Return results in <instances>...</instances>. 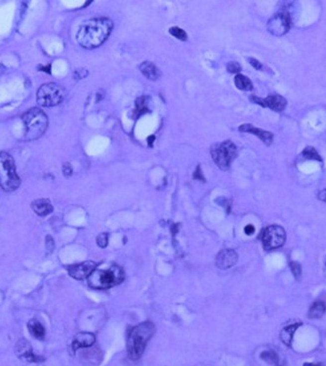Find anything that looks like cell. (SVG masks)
I'll return each instance as SVG.
<instances>
[{
    "instance_id": "obj_34",
    "label": "cell",
    "mask_w": 326,
    "mask_h": 366,
    "mask_svg": "<svg viewBox=\"0 0 326 366\" xmlns=\"http://www.w3.org/2000/svg\"><path fill=\"white\" fill-rule=\"evenodd\" d=\"M319 198H320L321 200H323V201L326 202V190H324V191H322V192L319 194Z\"/></svg>"
},
{
    "instance_id": "obj_29",
    "label": "cell",
    "mask_w": 326,
    "mask_h": 366,
    "mask_svg": "<svg viewBox=\"0 0 326 366\" xmlns=\"http://www.w3.org/2000/svg\"><path fill=\"white\" fill-rule=\"evenodd\" d=\"M63 173H64V175L67 178H69L70 176H72V174H73V167H72V165L70 163H68V162L64 163V165H63Z\"/></svg>"
},
{
    "instance_id": "obj_8",
    "label": "cell",
    "mask_w": 326,
    "mask_h": 366,
    "mask_svg": "<svg viewBox=\"0 0 326 366\" xmlns=\"http://www.w3.org/2000/svg\"><path fill=\"white\" fill-rule=\"evenodd\" d=\"M286 241V233L280 226L273 225L266 228L262 235V244L266 251H271L283 246Z\"/></svg>"
},
{
    "instance_id": "obj_35",
    "label": "cell",
    "mask_w": 326,
    "mask_h": 366,
    "mask_svg": "<svg viewBox=\"0 0 326 366\" xmlns=\"http://www.w3.org/2000/svg\"><path fill=\"white\" fill-rule=\"evenodd\" d=\"M154 139H155V137L152 135V136H150L149 138H148V143H149V145L150 146H152V142L154 141Z\"/></svg>"
},
{
    "instance_id": "obj_37",
    "label": "cell",
    "mask_w": 326,
    "mask_h": 366,
    "mask_svg": "<svg viewBox=\"0 0 326 366\" xmlns=\"http://www.w3.org/2000/svg\"><path fill=\"white\" fill-rule=\"evenodd\" d=\"M4 72H5V68L2 65H0V75L4 73Z\"/></svg>"
},
{
    "instance_id": "obj_4",
    "label": "cell",
    "mask_w": 326,
    "mask_h": 366,
    "mask_svg": "<svg viewBox=\"0 0 326 366\" xmlns=\"http://www.w3.org/2000/svg\"><path fill=\"white\" fill-rule=\"evenodd\" d=\"M23 122L25 124V139L28 141L37 140L48 128V118L46 114L38 108H32L25 113Z\"/></svg>"
},
{
    "instance_id": "obj_11",
    "label": "cell",
    "mask_w": 326,
    "mask_h": 366,
    "mask_svg": "<svg viewBox=\"0 0 326 366\" xmlns=\"http://www.w3.org/2000/svg\"><path fill=\"white\" fill-rule=\"evenodd\" d=\"M97 264L93 261H86L77 265H73L69 268V274L77 280L88 278L89 275L96 269Z\"/></svg>"
},
{
    "instance_id": "obj_6",
    "label": "cell",
    "mask_w": 326,
    "mask_h": 366,
    "mask_svg": "<svg viewBox=\"0 0 326 366\" xmlns=\"http://www.w3.org/2000/svg\"><path fill=\"white\" fill-rule=\"evenodd\" d=\"M66 97L65 89L57 83H46L41 85L36 94V101L41 107H55L60 105Z\"/></svg>"
},
{
    "instance_id": "obj_30",
    "label": "cell",
    "mask_w": 326,
    "mask_h": 366,
    "mask_svg": "<svg viewBox=\"0 0 326 366\" xmlns=\"http://www.w3.org/2000/svg\"><path fill=\"white\" fill-rule=\"evenodd\" d=\"M45 242H46V248L48 249V251H49V252H52V251H53V249L55 248L54 240L52 239V237H51V236H47V238H46Z\"/></svg>"
},
{
    "instance_id": "obj_14",
    "label": "cell",
    "mask_w": 326,
    "mask_h": 366,
    "mask_svg": "<svg viewBox=\"0 0 326 366\" xmlns=\"http://www.w3.org/2000/svg\"><path fill=\"white\" fill-rule=\"evenodd\" d=\"M238 129H239L240 132L250 133V134H253L255 136H258L260 138V140L268 146H270L274 141V135L271 132L262 130L260 128H256L252 124H247V123L243 124Z\"/></svg>"
},
{
    "instance_id": "obj_33",
    "label": "cell",
    "mask_w": 326,
    "mask_h": 366,
    "mask_svg": "<svg viewBox=\"0 0 326 366\" xmlns=\"http://www.w3.org/2000/svg\"><path fill=\"white\" fill-rule=\"evenodd\" d=\"M249 63H250L251 65H252L256 70H260V69H262V65H261V63H260L259 61L255 60V59H252V58H250V59H249Z\"/></svg>"
},
{
    "instance_id": "obj_20",
    "label": "cell",
    "mask_w": 326,
    "mask_h": 366,
    "mask_svg": "<svg viewBox=\"0 0 326 366\" xmlns=\"http://www.w3.org/2000/svg\"><path fill=\"white\" fill-rule=\"evenodd\" d=\"M151 111V99L146 96L138 98L136 100V109H135V116L137 118L147 114Z\"/></svg>"
},
{
    "instance_id": "obj_23",
    "label": "cell",
    "mask_w": 326,
    "mask_h": 366,
    "mask_svg": "<svg viewBox=\"0 0 326 366\" xmlns=\"http://www.w3.org/2000/svg\"><path fill=\"white\" fill-rule=\"evenodd\" d=\"M260 358H261L264 362L268 363V364H269V365H271V366H278V364H279L278 356L276 355L275 352H273V351H266V352H263V353L261 354Z\"/></svg>"
},
{
    "instance_id": "obj_28",
    "label": "cell",
    "mask_w": 326,
    "mask_h": 366,
    "mask_svg": "<svg viewBox=\"0 0 326 366\" xmlns=\"http://www.w3.org/2000/svg\"><path fill=\"white\" fill-rule=\"evenodd\" d=\"M229 73H238L241 70V66L237 62H230L226 66Z\"/></svg>"
},
{
    "instance_id": "obj_32",
    "label": "cell",
    "mask_w": 326,
    "mask_h": 366,
    "mask_svg": "<svg viewBox=\"0 0 326 366\" xmlns=\"http://www.w3.org/2000/svg\"><path fill=\"white\" fill-rule=\"evenodd\" d=\"M244 233L245 235L247 236H252L254 233H255V228L253 225H247L245 228H244Z\"/></svg>"
},
{
    "instance_id": "obj_13",
    "label": "cell",
    "mask_w": 326,
    "mask_h": 366,
    "mask_svg": "<svg viewBox=\"0 0 326 366\" xmlns=\"http://www.w3.org/2000/svg\"><path fill=\"white\" fill-rule=\"evenodd\" d=\"M237 254L232 249L222 250L216 257V266L221 269H227L233 267L237 262Z\"/></svg>"
},
{
    "instance_id": "obj_27",
    "label": "cell",
    "mask_w": 326,
    "mask_h": 366,
    "mask_svg": "<svg viewBox=\"0 0 326 366\" xmlns=\"http://www.w3.org/2000/svg\"><path fill=\"white\" fill-rule=\"evenodd\" d=\"M97 244L101 248H106L109 244V235L107 233H103L97 238Z\"/></svg>"
},
{
    "instance_id": "obj_9",
    "label": "cell",
    "mask_w": 326,
    "mask_h": 366,
    "mask_svg": "<svg viewBox=\"0 0 326 366\" xmlns=\"http://www.w3.org/2000/svg\"><path fill=\"white\" fill-rule=\"evenodd\" d=\"M291 24H292L291 13L286 8H282L280 12H278L270 19L267 24V27L270 33L276 36H281L289 31Z\"/></svg>"
},
{
    "instance_id": "obj_15",
    "label": "cell",
    "mask_w": 326,
    "mask_h": 366,
    "mask_svg": "<svg viewBox=\"0 0 326 366\" xmlns=\"http://www.w3.org/2000/svg\"><path fill=\"white\" fill-rule=\"evenodd\" d=\"M96 342V337L90 332H79L77 333L72 344L73 351L76 352L80 349H87L92 347Z\"/></svg>"
},
{
    "instance_id": "obj_3",
    "label": "cell",
    "mask_w": 326,
    "mask_h": 366,
    "mask_svg": "<svg viewBox=\"0 0 326 366\" xmlns=\"http://www.w3.org/2000/svg\"><path fill=\"white\" fill-rule=\"evenodd\" d=\"M125 278L124 270L118 266L108 269H95L87 278L88 285L96 290H105L120 284Z\"/></svg>"
},
{
    "instance_id": "obj_21",
    "label": "cell",
    "mask_w": 326,
    "mask_h": 366,
    "mask_svg": "<svg viewBox=\"0 0 326 366\" xmlns=\"http://www.w3.org/2000/svg\"><path fill=\"white\" fill-rule=\"evenodd\" d=\"M326 311V304L323 301H317L311 306L308 317L310 319H318L324 317Z\"/></svg>"
},
{
    "instance_id": "obj_5",
    "label": "cell",
    "mask_w": 326,
    "mask_h": 366,
    "mask_svg": "<svg viewBox=\"0 0 326 366\" xmlns=\"http://www.w3.org/2000/svg\"><path fill=\"white\" fill-rule=\"evenodd\" d=\"M21 185L14 158L5 151L0 152V187L5 192H14Z\"/></svg>"
},
{
    "instance_id": "obj_24",
    "label": "cell",
    "mask_w": 326,
    "mask_h": 366,
    "mask_svg": "<svg viewBox=\"0 0 326 366\" xmlns=\"http://www.w3.org/2000/svg\"><path fill=\"white\" fill-rule=\"evenodd\" d=\"M303 157L308 158V159H314V160H318V161H322V157L319 154V152L315 149V147L313 146H307L303 152H302Z\"/></svg>"
},
{
    "instance_id": "obj_17",
    "label": "cell",
    "mask_w": 326,
    "mask_h": 366,
    "mask_svg": "<svg viewBox=\"0 0 326 366\" xmlns=\"http://www.w3.org/2000/svg\"><path fill=\"white\" fill-rule=\"evenodd\" d=\"M27 328L30 333V335L37 339V340H43L45 337V328L44 326L37 320V319H31L27 323Z\"/></svg>"
},
{
    "instance_id": "obj_26",
    "label": "cell",
    "mask_w": 326,
    "mask_h": 366,
    "mask_svg": "<svg viewBox=\"0 0 326 366\" xmlns=\"http://www.w3.org/2000/svg\"><path fill=\"white\" fill-rule=\"evenodd\" d=\"M289 266H290V269H291V271H292V273H293L294 277H295L297 280H299V279L301 278L302 276L301 265H300L298 262H294V261H293V262H290Z\"/></svg>"
},
{
    "instance_id": "obj_25",
    "label": "cell",
    "mask_w": 326,
    "mask_h": 366,
    "mask_svg": "<svg viewBox=\"0 0 326 366\" xmlns=\"http://www.w3.org/2000/svg\"><path fill=\"white\" fill-rule=\"evenodd\" d=\"M169 32L170 34H172L174 37L182 40V41H186L188 39V34L186 33V31L178 26H173L171 28H169Z\"/></svg>"
},
{
    "instance_id": "obj_12",
    "label": "cell",
    "mask_w": 326,
    "mask_h": 366,
    "mask_svg": "<svg viewBox=\"0 0 326 366\" xmlns=\"http://www.w3.org/2000/svg\"><path fill=\"white\" fill-rule=\"evenodd\" d=\"M252 101L256 104L261 105L262 107H267L270 108L271 110L275 111V112H282L286 105L287 102L284 98L279 95H272V96H268L265 99H261V98L251 97Z\"/></svg>"
},
{
    "instance_id": "obj_7",
    "label": "cell",
    "mask_w": 326,
    "mask_h": 366,
    "mask_svg": "<svg viewBox=\"0 0 326 366\" xmlns=\"http://www.w3.org/2000/svg\"><path fill=\"white\" fill-rule=\"evenodd\" d=\"M236 146L230 141L216 144L211 148V155L214 162L220 169L224 171L229 168L231 162L236 156Z\"/></svg>"
},
{
    "instance_id": "obj_1",
    "label": "cell",
    "mask_w": 326,
    "mask_h": 366,
    "mask_svg": "<svg viewBox=\"0 0 326 366\" xmlns=\"http://www.w3.org/2000/svg\"><path fill=\"white\" fill-rule=\"evenodd\" d=\"M112 27V22L108 18L88 20L80 25L76 40L83 48H97L109 38Z\"/></svg>"
},
{
    "instance_id": "obj_22",
    "label": "cell",
    "mask_w": 326,
    "mask_h": 366,
    "mask_svg": "<svg viewBox=\"0 0 326 366\" xmlns=\"http://www.w3.org/2000/svg\"><path fill=\"white\" fill-rule=\"evenodd\" d=\"M234 84L236 88H238L239 90H243V91H250L253 88L252 81L247 76L243 74H237L234 77Z\"/></svg>"
},
{
    "instance_id": "obj_10",
    "label": "cell",
    "mask_w": 326,
    "mask_h": 366,
    "mask_svg": "<svg viewBox=\"0 0 326 366\" xmlns=\"http://www.w3.org/2000/svg\"><path fill=\"white\" fill-rule=\"evenodd\" d=\"M15 353L20 360L26 362V363H36L37 364V363L44 362V358L40 356H36L33 353L32 347L25 339H21L17 343L15 347Z\"/></svg>"
},
{
    "instance_id": "obj_18",
    "label": "cell",
    "mask_w": 326,
    "mask_h": 366,
    "mask_svg": "<svg viewBox=\"0 0 326 366\" xmlns=\"http://www.w3.org/2000/svg\"><path fill=\"white\" fill-rule=\"evenodd\" d=\"M140 71L141 73H143L148 79H151V80H156L159 78L160 76V72L159 70L157 69V67L155 65H153L151 62H143L141 65H140Z\"/></svg>"
},
{
    "instance_id": "obj_19",
    "label": "cell",
    "mask_w": 326,
    "mask_h": 366,
    "mask_svg": "<svg viewBox=\"0 0 326 366\" xmlns=\"http://www.w3.org/2000/svg\"><path fill=\"white\" fill-rule=\"evenodd\" d=\"M300 326V323H295V324H291L289 326L284 327L281 331H280V339L283 342L284 345H286L287 347H291L292 340H293V336L294 333L296 332V330L298 329V327Z\"/></svg>"
},
{
    "instance_id": "obj_31",
    "label": "cell",
    "mask_w": 326,
    "mask_h": 366,
    "mask_svg": "<svg viewBox=\"0 0 326 366\" xmlns=\"http://www.w3.org/2000/svg\"><path fill=\"white\" fill-rule=\"evenodd\" d=\"M194 178L197 179V180H200V181H204V178H203V175H202V172H201L200 166H198L197 170L195 171Z\"/></svg>"
},
{
    "instance_id": "obj_36",
    "label": "cell",
    "mask_w": 326,
    "mask_h": 366,
    "mask_svg": "<svg viewBox=\"0 0 326 366\" xmlns=\"http://www.w3.org/2000/svg\"><path fill=\"white\" fill-rule=\"evenodd\" d=\"M303 366H323L322 365H315V364H310V363H306L304 364Z\"/></svg>"
},
{
    "instance_id": "obj_16",
    "label": "cell",
    "mask_w": 326,
    "mask_h": 366,
    "mask_svg": "<svg viewBox=\"0 0 326 366\" xmlns=\"http://www.w3.org/2000/svg\"><path fill=\"white\" fill-rule=\"evenodd\" d=\"M31 208L33 212L41 217L47 216L53 212V205L51 204L50 200L46 198L36 199L31 203Z\"/></svg>"
},
{
    "instance_id": "obj_2",
    "label": "cell",
    "mask_w": 326,
    "mask_h": 366,
    "mask_svg": "<svg viewBox=\"0 0 326 366\" xmlns=\"http://www.w3.org/2000/svg\"><path fill=\"white\" fill-rule=\"evenodd\" d=\"M154 333L155 326L151 321H145L132 328L127 337V353L132 361H137L143 356Z\"/></svg>"
}]
</instances>
